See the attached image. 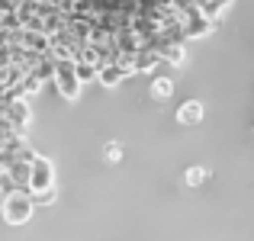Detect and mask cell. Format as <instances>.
I'll use <instances>...</instances> for the list:
<instances>
[{
    "instance_id": "9c48e42d",
    "label": "cell",
    "mask_w": 254,
    "mask_h": 241,
    "mask_svg": "<svg viewBox=\"0 0 254 241\" xmlns=\"http://www.w3.org/2000/svg\"><path fill=\"white\" fill-rule=\"evenodd\" d=\"M106 158H110V161H119V145H106Z\"/></svg>"
},
{
    "instance_id": "52a82bcc",
    "label": "cell",
    "mask_w": 254,
    "mask_h": 241,
    "mask_svg": "<svg viewBox=\"0 0 254 241\" xmlns=\"http://www.w3.org/2000/svg\"><path fill=\"white\" fill-rule=\"evenodd\" d=\"M171 93V80H158L155 84V97H168Z\"/></svg>"
},
{
    "instance_id": "5b68a950",
    "label": "cell",
    "mask_w": 254,
    "mask_h": 241,
    "mask_svg": "<svg viewBox=\"0 0 254 241\" xmlns=\"http://www.w3.org/2000/svg\"><path fill=\"white\" fill-rule=\"evenodd\" d=\"M199 116H203V106H199V103H187L184 110H180V122H184V125L199 122Z\"/></svg>"
},
{
    "instance_id": "8992f818",
    "label": "cell",
    "mask_w": 254,
    "mask_h": 241,
    "mask_svg": "<svg viewBox=\"0 0 254 241\" xmlns=\"http://www.w3.org/2000/svg\"><path fill=\"white\" fill-rule=\"evenodd\" d=\"M10 151H6V148H0V177H6V167H10Z\"/></svg>"
},
{
    "instance_id": "3957f363",
    "label": "cell",
    "mask_w": 254,
    "mask_h": 241,
    "mask_svg": "<svg viewBox=\"0 0 254 241\" xmlns=\"http://www.w3.org/2000/svg\"><path fill=\"white\" fill-rule=\"evenodd\" d=\"M55 186V171H52V161L36 155L29 167V193H45Z\"/></svg>"
},
{
    "instance_id": "6da1fadb",
    "label": "cell",
    "mask_w": 254,
    "mask_h": 241,
    "mask_svg": "<svg viewBox=\"0 0 254 241\" xmlns=\"http://www.w3.org/2000/svg\"><path fill=\"white\" fill-rule=\"evenodd\" d=\"M32 209H36V199H32V193L26 190V186H13V190H6L3 206H0L6 225H23V222H29V219H32Z\"/></svg>"
},
{
    "instance_id": "30bf717a",
    "label": "cell",
    "mask_w": 254,
    "mask_h": 241,
    "mask_svg": "<svg viewBox=\"0 0 254 241\" xmlns=\"http://www.w3.org/2000/svg\"><path fill=\"white\" fill-rule=\"evenodd\" d=\"M3 196H6V186L0 183V206H3Z\"/></svg>"
},
{
    "instance_id": "7a4b0ae2",
    "label": "cell",
    "mask_w": 254,
    "mask_h": 241,
    "mask_svg": "<svg viewBox=\"0 0 254 241\" xmlns=\"http://www.w3.org/2000/svg\"><path fill=\"white\" fill-rule=\"evenodd\" d=\"M55 80L58 93H62L64 100H77V93H81V77H77V68H74V58H55Z\"/></svg>"
},
{
    "instance_id": "ba28073f",
    "label": "cell",
    "mask_w": 254,
    "mask_h": 241,
    "mask_svg": "<svg viewBox=\"0 0 254 241\" xmlns=\"http://www.w3.org/2000/svg\"><path fill=\"white\" fill-rule=\"evenodd\" d=\"M187 177H190V183H203V180H206V171L199 167V171H190Z\"/></svg>"
},
{
    "instance_id": "277c9868",
    "label": "cell",
    "mask_w": 254,
    "mask_h": 241,
    "mask_svg": "<svg viewBox=\"0 0 254 241\" xmlns=\"http://www.w3.org/2000/svg\"><path fill=\"white\" fill-rule=\"evenodd\" d=\"M3 116L10 119L13 125H16L19 135H26V129H29V122H32V113H29V103H26V97H6Z\"/></svg>"
}]
</instances>
